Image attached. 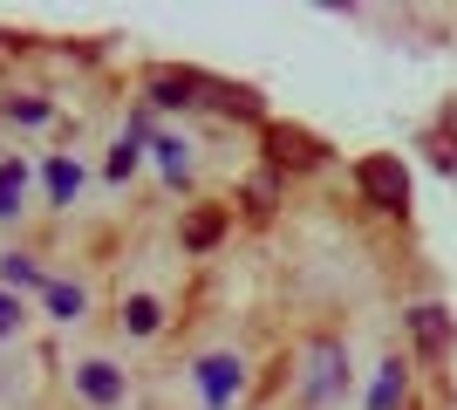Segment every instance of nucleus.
<instances>
[{
    "label": "nucleus",
    "instance_id": "1",
    "mask_svg": "<svg viewBox=\"0 0 457 410\" xmlns=\"http://www.w3.org/2000/svg\"><path fill=\"white\" fill-rule=\"evenodd\" d=\"M260 144H267V164L273 172H314L328 164V144L301 123H260Z\"/></svg>",
    "mask_w": 457,
    "mask_h": 410
},
{
    "label": "nucleus",
    "instance_id": "2",
    "mask_svg": "<svg viewBox=\"0 0 457 410\" xmlns=\"http://www.w3.org/2000/svg\"><path fill=\"white\" fill-rule=\"evenodd\" d=\"M355 185H362V198L376 205V213H403L410 205V172H403V157H362L355 164Z\"/></svg>",
    "mask_w": 457,
    "mask_h": 410
},
{
    "label": "nucleus",
    "instance_id": "3",
    "mask_svg": "<svg viewBox=\"0 0 457 410\" xmlns=\"http://www.w3.org/2000/svg\"><path fill=\"white\" fill-rule=\"evenodd\" d=\"M212 76H198V69H151L144 76V96L157 103V110H191V103H205Z\"/></svg>",
    "mask_w": 457,
    "mask_h": 410
},
{
    "label": "nucleus",
    "instance_id": "4",
    "mask_svg": "<svg viewBox=\"0 0 457 410\" xmlns=\"http://www.w3.org/2000/svg\"><path fill=\"white\" fill-rule=\"evenodd\" d=\"M342 390V342H314L307 349V404H328V397Z\"/></svg>",
    "mask_w": 457,
    "mask_h": 410
},
{
    "label": "nucleus",
    "instance_id": "5",
    "mask_svg": "<svg viewBox=\"0 0 457 410\" xmlns=\"http://www.w3.org/2000/svg\"><path fill=\"white\" fill-rule=\"evenodd\" d=\"M205 96L219 103L226 117H246V123H260V117H267V103H260V89H246V82H212Z\"/></svg>",
    "mask_w": 457,
    "mask_h": 410
},
{
    "label": "nucleus",
    "instance_id": "6",
    "mask_svg": "<svg viewBox=\"0 0 457 410\" xmlns=\"http://www.w3.org/2000/svg\"><path fill=\"white\" fill-rule=\"evenodd\" d=\"M198 383H205V404H232L239 363H232V356H205V363H198Z\"/></svg>",
    "mask_w": 457,
    "mask_h": 410
},
{
    "label": "nucleus",
    "instance_id": "7",
    "mask_svg": "<svg viewBox=\"0 0 457 410\" xmlns=\"http://www.w3.org/2000/svg\"><path fill=\"white\" fill-rule=\"evenodd\" d=\"M410 329H417L423 356H451V314H444V308H417V314H410Z\"/></svg>",
    "mask_w": 457,
    "mask_h": 410
},
{
    "label": "nucleus",
    "instance_id": "8",
    "mask_svg": "<svg viewBox=\"0 0 457 410\" xmlns=\"http://www.w3.org/2000/svg\"><path fill=\"white\" fill-rule=\"evenodd\" d=\"M76 390L89 397V404H116V397H123V376H116L110 363H82V370H76Z\"/></svg>",
    "mask_w": 457,
    "mask_h": 410
},
{
    "label": "nucleus",
    "instance_id": "9",
    "mask_svg": "<svg viewBox=\"0 0 457 410\" xmlns=\"http://www.w3.org/2000/svg\"><path fill=\"white\" fill-rule=\"evenodd\" d=\"M219 239H226V213H219V205H198V213L185 219V247L205 254V247H219Z\"/></svg>",
    "mask_w": 457,
    "mask_h": 410
},
{
    "label": "nucleus",
    "instance_id": "10",
    "mask_svg": "<svg viewBox=\"0 0 457 410\" xmlns=\"http://www.w3.org/2000/svg\"><path fill=\"white\" fill-rule=\"evenodd\" d=\"M157 322H164V308H157L151 294H130V301H123V329L130 335H157Z\"/></svg>",
    "mask_w": 457,
    "mask_h": 410
},
{
    "label": "nucleus",
    "instance_id": "11",
    "mask_svg": "<svg viewBox=\"0 0 457 410\" xmlns=\"http://www.w3.org/2000/svg\"><path fill=\"white\" fill-rule=\"evenodd\" d=\"M82 192V164H69V157H55V164H48V198H55V205H69V198Z\"/></svg>",
    "mask_w": 457,
    "mask_h": 410
},
{
    "label": "nucleus",
    "instance_id": "12",
    "mask_svg": "<svg viewBox=\"0 0 457 410\" xmlns=\"http://www.w3.org/2000/svg\"><path fill=\"white\" fill-rule=\"evenodd\" d=\"M21 198H28V164H0V219L21 213Z\"/></svg>",
    "mask_w": 457,
    "mask_h": 410
},
{
    "label": "nucleus",
    "instance_id": "13",
    "mask_svg": "<svg viewBox=\"0 0 457 410\" xmlns=\"http://www.w3.org/2000/svg\"><path fill=\"white\" fill-rule=\"evenodd\" d=\"M273 198H280V172L267 164V172L246 178V205H253V213H273Z\"/></svg>",
    "mask_w": 457,
    "mask_h": 410
},
{
    "label": "nucleus",
    "instance_id": "14",
    "mask_svg": "<svg viewBox=\"0 0 457 410\" xmlns=\"http://www.w3.org/2000/svg\"><path fill=\"white\" fill-rule=\"evenodd\" d=\"M396 397H403V363H382L376 390H369V410H396Z\"/></svg>",
    "mask_w": 457,
    "mask_h": 410
},
{
    "label": "nucleus",
    "instance_id": "15",
    "mask_svg": "<svg viewBox=\"0 0 457 410\" xmlns=\"http://www.w3.org/2000/svg\"><path fill=\"white\" fill-rule=\"evenodd\" d=\"M137 144H144V117H137L130 130H123V144L110 151V178H130V164H137Z\"/></svg>",
    "mask_w": 457,
    "mask_h": 410
},
{
    "label": "nucleus",
    "instance_id": "16",
    "mask_svg": "<svg viewBox=\"0 0 457 410\" xmlns=\"http://www.w3.org/2000/svg\"><path fill=\"white\" fill-rule=\"evenodd\" d=\"M41 294H48V308H55L62 322H76V314H82V288H69V280H48Z\"/></svg>",
    "mask_w": 457,
    "mask_h": 410
},
{
    "label": "nucleus",
    "instance_id": "17",
    "mask_svg": "<svg viewBox=\"0 0 457 410\" xmlns=\"http://www.w3.org/2000/svg\"><path fill=\"white\" fill-rule=\"evenodd\" d=\"M157 157H164V178H171V185H185V172H191L185 144H178V137H157Z\"/></svg>",
    "mask_w": 457,
    "mask_h": 410
},
{
    "label": "nucleus",
    "instance_id": "18",
    "mask_svg": "<svg viewBox=\"0 0 457 410\" xmlns=\"http://www.w3.org/2000/svg\"><path fill=\"white\" fill-rule=\"evenodd\" d=\"M0 273H7L14 288H48V280H41V267H35L28 254H7V260H0Z\"/></svg>",
    "mask_w": 457,
    "mask_h": 410
},
{
    "label": "nucleus",
    "instance_id": "19",
    "mask_svg": "<svg viewBox=\"0 0 457 410\" xmlns=\"http://www.w3.org/2000/svg\"><path fill=\"white\" fill-rule=\"evenodd\" d=\"M430 157H437V172H457V137H451V117L430 130Z\"/></svg>",
    "mask_w": 457,
    "mask_h": 410
},
{
    "label": "nucleus",
    "instance_id": "20",
    "mask_svg": "<svg viewBox=\"0 0 457 410\" xmlns=\"http://www.w3.org/2000/svg\"><path fill=\"white\" fill-rule=\"evenodd\" d=\"M21 329V301L14 294H0V335H14Z\"/></svg>",
    "mask_w": 457,
    "mask_h": 410
}]
</instances>
